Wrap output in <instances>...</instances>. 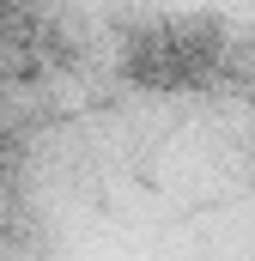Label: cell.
<instances>
[{"label": "cell", "mask_w": 255, "mask_h": 261, "mask_svg": "<svg viewBox=\"0 0 255 261\" xmlns=\"http://www.w3.org/2000/svg\"><path fill=\"white\" fill-rule=\"evenodd\" d=\"M225 67L231 43L213 18H140L122 37V73L146 91H200Z\"/></svg>", "instance_id": "1"}]
</instances>
